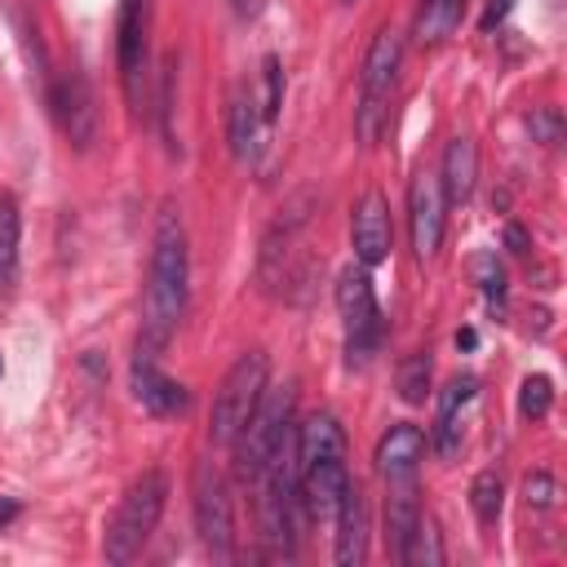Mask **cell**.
<instances>
[{
  "instance_id": "603a6c76",
  "label": "cell",
  "mask_w": 567,
  "mask_h": 567,
  "mask_svg": "<svg viewBox=\"0 0 567 567\" xmlns=\"http://www.w3.org/2000/svg\"><path fill=\"white\" fill-rule=\"evenodd\" d=\"M399 394H403V403H425V394H430V359L425 354H408L399 363Z\"/></svg>"
},
{
  "instance_id": "83f0119b",
  "label": "cell",
  "mask_w": 567,
  "mask_h": 567,
  "mask_svg": "<svg viewBox=\"0 0 567 567\" xmlns=\"http://www.w3.org/2000/svg\"><path fill=\"white\" fill-rule=\"evenodd\" d=\"M474 270H478V284H483L487 301H501V297H505V270H501V261H496L492 252H483V257L474 261Z\"/></svg>"
},
{
  "instance_id": "4fadbf2b",
  "label": "cell",
  "mask_w": 567,
  "mask_h": 567,
  "mask_svg": "<svg viewBox=\"0 0 567 567\" xmlns=\"http://www.w3.org/2000/svg\"><path fill=\"white\" fill-rule=\"evenodd\" d=\"M266 115H261V102L252 97V89H235L230 97V115H226V137H230V155L239 164H252L261 155V142H266Z\"/></svg>"
},
{
  "instance_id": "d4e9b609",
  "label": "cell",
  "mask_w": 567,
  "mask_h": 567,
  "mask_svg": "<svg viewBox=\"0 0 567 567\" xmlns=\"http://www.w3.org/2000/svg\"><path fill=\"white\" fill-rule=\"evenodd\" d=\"M18 204L9 195H0V275H13V261H18Z\"/></svg>"
},
{
  "instance_id": "ffe728a7",
  "label": "cell",
  "mask_w": 567,
  "mask_h": 567,
  "mask_svg": "<svg viewBox=\"0 0 567 567\" xmlns=\"http://www.w3.org/2000/svg\"><path fill=\"white\" fill-rule=\"evenodd\" d=\"M461 13H465V0H421V13H416V40H421V44H439V40H447V35L461 27Z\"/></svg>"
},
{
  "instance_id": "9a60e30c",
  "label": "cell",
  "mask_w": 567,
  "mask_h": 567,
  "mask_svg": "<svg viewBox=\"0 0 567 567\" xmlns=\"http://www.w3.org/2000/svg\"><path fill=\"white\" fill-rule=\"evenodd\" d=\"M421 452H425V434L416 425H390L377 443V470L385 483H408L421 465Z\"/></svg>"
},
{
  "instance_id": "5bb4252c",
  "label": "cell",
  "mask_w": 567,
  "mask_h": 567,
  "mask_svg": "<svg viewBox=\"0 0 567 567\" xmlns=\"http://www.w3.org/2000/svg\"><path fill=\"white\" fill-rule=\"evenodd\" d=\"M350 478H346V461L341 456H328V461H315L297 474V496H306L310 514L315 518H332L341 496H346Z\"/></svg>"
},
{
  "instance_id": "e0dca14e",
  "label": "cell",
  "mask_w": 567,
  "mask_h": 567,
  "mask_svg": "<svg viewBox=\"0 0 567 567\" xmlns=\"http://www.w3.org/2000/svg\"><path fill=\"white\" fill-rule=\"evenodd\" d=\"M297 474L306 470V465H315V461H328V456H346V434H341V425H337V416H328V412H315V416H306L301 425H297Z\"/></svg>"
},
{
  "instance_id": "1f68e13d",
  "label": "cell",
  "mask_w": 567,
  "mask_h": 567,
  "mask_svg": "<svg viewBox=\"0 0 567 567\" xmlns=\"http://www.w3.org/2000/svg\"><path fill=\"white\" fill-rule=\"evenodd\" d=\"M18 518V501H9V496H0V532L9 527Z\"/></svg>"
},
{
  "instance_id": "836d02e7",
  "label": "cell",
  "mask_w": 567,
  "mask_h": 567,
  "mask_svg": "<svg viewBox=\"0 0 567 567\" xmlns=\"http://www.w3.org/2000/svg\"><path fill=\"white\" fill-rule=\"evenodd\" d=\"M230 9H235L239 18H248V13H252V0H230Z\"/></svg>"
},
{
  "instance_id": "7c38bea8",
  "label": "cell",
  "mask_w": 567,
  "mask_h": 567,
  "mask_svg": "<svg viewBox=\"0 0 567 567\" xmlns=\"http://www.w3.org/2000/svg\"><path fill=\"white\" fill-rule=\"evenodd\" d=\"M133 394H137V403H142L146 412H155V416H177V412L190 408L186 385H177L173 377H164V372L155 368V354H142V350H137V359H133Z\"/></svg>"
},
{
  "instance_id": "4316f807",
  "label": "cell",
  "mask_w": 567,
  "mask_h": 567,
  "mask_svg": "<svg viewBox=\"0 0 567 567\" xmlns=\"http://www.w3.org/2000/svg\"><path fill=\"white\" fill-rule=\"evenodd\" d=\"M279 102H284V71H279V58H266L261 62V115L275 120Z\"/></svg>"
},
{
  "instance_id": "ba28073f",
  "label": "cell",
  "mask_w": 567,
  "mask_h": 567,
  "mask_svg": "<svg viewBox=\"0 0 567 567\" xmlns=\"http://www.w3.org/2000/svg\"><path fill=\"white\" fill-rule=\"evenodd\" d=\"M49 106H53V120L62 128V137L75 146V151H89L97 142V102H93V89L84 80V71H62L49 89Z\"/></svg>"
},
{
  "instance_id": "8fae6325",
  "label": "cell",
  "mask_w": 567,
  "mask_h": 567,
  "mask_svg": "<svg viewBox=\"0 0 567 567\" xmlns=\"http://www.w3.org/2000/svg\"><path fill=\"white\" fill-rule=\"evenodd\" d=\"M350 239H354V257H359L363 266L385 261V252H390V208H385V195H381V190H368V195L354 204Z\"/></svg>"
},
{
  "instance_id": "cb8c5ba5",
  "label": "cell",
  "mask_w": 567,
  "mask_h": 567,
  "mask_svg": "<svg viewBox=\"0 0 567 567\" xmlns=\"http://www.w3.org/2000/svg\"><path fill=\"white\" fill-rule=\"evenodd\" d=\"M470 505H474V514H478L483 523H496V514H501V478H496V470L474 474V483H470Z\"/></svg>"
},
{
  "instance_id": "30bf717a",
  "label": "cell",
  "mask_w": 567,
  "mask_h": 567,
  "mask_svg": "<svg viewBox=\"0 0 567 567\" xmlns=\"http://www.w3.org/2000/svg\"><path fill=\"white\" fill-rule=\"evenodd\" d=\"M443 186H439V173L421 168L408 186V221H412V248L416 257H434L439 239H443Z\"/></svg>"
},
{
  "instance_id": "d6986e66",
  "label": "cell",
  "mask_w": 567,
  "mask_h": 567,
  "mask_svg": "<svg viewBox=\"0 0 567 567\" xmlns=\"http://www.w3.org/2000/svg\"><path fill=\"white\" fill-rule=\"evenodd\" d=\"M474 390H478V381L474 377H452L447 385H443V394H439V425H434V447L443 452V456H452L456 452V412L474 399Z\"/></svg>"
},
{
  "instance_id": "f546056e",
  "label": "cell",
  "mask_w": 567,
  "mask_h": 567,
  "mask_svg": "<svg viewBox=\"0 0 567 567\" xmlns=\"http://www.w3.org/2000/svg\"><path fill=\"white\" fill-rule=\"evenodd\" d=\"M532 133H536L540 142H558V111H554V106H540V111L532 115Z\"/></svg>"
},
{
  "instance_id": "9c48e42d",
  "label": "cell",
  "mask_w": 567,
  "mask_h": 567,
  "mask_svg": "<svg viewBox=\"0 0 567 567\" xmlns=\"http://www.w3.org/2000/svg\"><path fill=\"white\" fill-rule=\"evenodd\" d=\"M146 31H151V0H120V80L133 106L146 102Z\"/></svg>"
},
{
  "instance_id": "d6a6232c",
  "label": "cell",
  "mask_w": 567,
  "mask_h": 567,
  "mask_svg": "<svg viewBox=\"0 0 567 567\" xmlns=\"http://www.w3.org/2000/svg\"><path fill=\"white\" fill-rule=\"evenodd\" d=\"M505 239H509V248H514V252H523V244H527V235H523L518 226H509V230H505Z\"/></svg>"
},
{
  "instance_id": "44dd1931",
  "label": "cell",
  "mask_w": 567,
  "mask_h": 567,
  "mask_svg": "<svg viewBox=\"0 0 567 567\" xmlns=\"http://www.w3.org/2000/svg\"><path fill=\"white\" fill-rule=\"evenodd\" d=\"M399 563L408 567H439L443 563V540H439V523L430 514L416 518V527L408 532L403 549H399Z\"/></svg>"
},
{
  "instance_id": "ac0fdd59",
  "label": "cell",
  "mask_w": 567,
  "mask_h": 567,
  "mask_svg": "<svg viewBox=\"0 0 567 567\" xmlns=\"http://www.w3.org/2000/svg\"><path fill=\"white\" fill-rule=\"evenodd\" d=\"M474 177H478V146H474V137H452L447 151H443V173H439L443 199L447 204H465L470 190H474Z\"/></svg>"
},
{
  "instance_id": "277c9868",
  "label": "cell",
  "mask_w": 567,
  "mask_h": 567,
  "mask_svg": "<svg viewBox=\"0 0 567 567\" xmlns=\"http://www.w3.org/2000/svg\"><path fill=\"white\" fill-rule=\"evenodd\" d=\"M399 62H403V40L399 31H377L368 58H363V80H359V111H354V133L359 142H377L381 137V124H385V102H390V89H394V75H399Z\"/></svg>"
},
{
  "instance_id": "3957f363",
  "label": "cell",
  "mask_w": 567,
  "mask_h": 567,
  "mask_svg": "<svg viewBox=\"0 0 567 567\" xmlns=\"http://www.w3.org/2000/svg\"><path fill=\"white\" fill-rule=\"evenodd\" d=\"M266 372H270V363L261 350H248L230 363V372L221 377V385L213 394V425H208L213 443H221V447L235 443V434L244 430V421L252 416V408L266 390Z\"/></svg>"
},
{
  "instance_id": "8992f818",
  "label": "cell",
  "mask_w": 567,
  "mask_h": 567,
  "mask_svg": "<svg viewBox=\"0 0 567 567\" xmlns=\"http://www.w3.org/2000/svg\"><path fill=\"white\" fill-rule=\"evenodd\" d=\"M337 310L346 319V354L350 363H368L381 346V310H377V292H372V279L368 270H346L337 279Z\"/></svg>"
},
{
  "instance_id": "7a4b0ae2",
  "label": "cell",
  "mask_w": 567,
  "mask_h": 567,
  "mask_svg": "<svg viewBox=\"0 0 567 567\" xmlns=\"http://www.w3.org/2000/svg\"><path fill=\"white\" fill-rule=\"evenodd\" d=\"M164 496H168V478L159 470H142L128 483V492L120 496V509L106 527V563L124 567L142 554V545L151 540V532L164 514Z\"/></svg>"
},
{
  "instance_id": "2e32d148",
  "label": "cell",
  "mask_w": 567,
  "mask_h": 567,
  "mask_svg": "<svg viewBox=\"0 0 567 567\" xmlns=\"http://www.w3.org/2000/svg\"><path fill=\"white\" fill-rule=\"evenodd\" d=\"M337 563L341 567H359L363 554H368V505H363V492L350 483L341 505H337Z\"/></svg>"
},
{
  "instance_id": "6da1fadb",
  "label": "cell",
  "mask_w": 567,
  "mask_h": 567,
  "mask_svg": "<svg viewBox=\"0 0 567 567\" xmlns=\"http://www.w3.org/2000/svg\"><path fill=\"white\" fill-rule=\"evenodd\" d=\"M186 279H190V257H186V226L173 204H164L151 239V275H146V315H142V354H155L182 323L186 315Z\"/></svg>"
},
{
  "instance_id": "5b68a950",
  "label": "cell",
  "mask_w": 567,
  "mask_h": 567,
  "mask_svg": "<svg viewBox=\"0 0 567 567\" xmlns=\"http://www.w3.org/2000/svg\"><path fill=\"white\" fill-rule=\"evenodd\" d=\"M292 425V385H275V390H261L252 416L244 421V430L235 434V456H239V474L257 483V474L266 470L279 434Z\"/></svg>"
},
{
  "instance_id": "52a82bcc",
  "label": "cell",
  "mask_w": 567,
  "mask_h": 567,
  "mask_svg": "<svg viewBox=\"0 0 567 567\" xmlns=\"http://www.w3.org/2000/svg\"><path fill=\"white\" fill-rule=\"evenodd\" d=\"M190 505H195V527H199V540L213 549V554H230V540H235V509H230V492H226V478L213 461H199L195 474H190Z\"/></svg>"
},
{
  "instance_id": "4dcf8cb0",
  "label": "cell",
  "mask_w": 567,
  "mask_h": 567,
  "mask_svg": "<svg viewBox=\"0 0 567 567\" xmlns=\"http://www.w3.org/2000/svg\"><path fill=\"white\" fill-rule=\"evenodd\" d=\"M509 4H514V0H487V9H483V31H492V27L509 13Z\"/></svg>"
},
{
  "instance_id": "484cf974",
  "label": "cell",
  "mask_w": 567,
  "mask_h": 567,
  "mask_svg": "<svg viewBox=\"0 0 567 567\" xmlns=\"http://www.w3.org/2000/svg\"><path fill=\"white\" fill-rule=\"evenodd\" d=\"M549 403H554L549 377H527V381L518 385V412H523L527 421H540V416L549 412Z\"/></svg>"
},
{
  "instance_id": "7402d4cb",
  "label": "cell",
  "mask_w": 567,
  "mask_h": 567,
  "mask_svg": "<svg viewBox=\"0 0 567 567\" xmlns=\"http://www.w3.org/2000/svg\"><path fill=\"white\" fill-rule=\"evenodd\" d=\"M394 487V496H390V505H385V527H390V540H394V554L403 549V540H408V532L416 527V518H421V505H416V492L408 487V483H390Z\"/></svg>"
},
{
  "instance_id": "f1b7e54d",
  "label": "cell",
  "mask_w": 567,
  "mask_h": 567,
  "mask_svg": "<svg viewBox=\"0 0 567 567\" xmlns=\"http://www.w3.org/2000/svg\"><path fill=\"white\" fill-rule=\"evenodd\" d=\"M523 496H527V505L545 509V505H554V496H558V483H554L549 474H527V478H523Z\"/></svg>"
}]
</instances>
